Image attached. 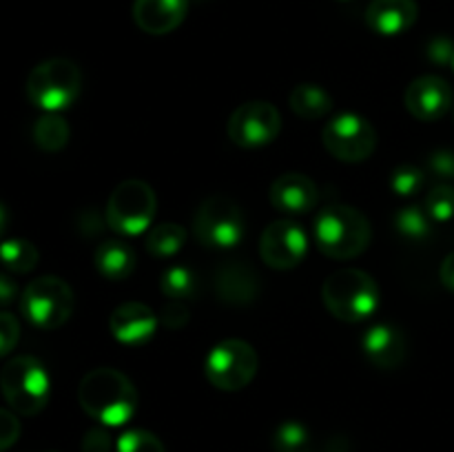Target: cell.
I'll list each match as a JSON object with an SVG mask.
<instances>
[{
    "label": "cell",
    "instance_id": "obj_13",
    "mask_svg": "<svg viewBox=\"0 0 454 452\" xmlns=\"http://www.w3.org/2000/svg\"><path fill=\"white\" fill-rule=\"evenodd\" d=\"M403 105L412 118L421 122H437L454 105V93L442 75H419L403 91Z\"/></svg>",
    "mask_w": 454,
    "mask_h": 452
},
{
    "label": "cell",
    "instance_id": "obj_14",
    "mask_svg": "<svg viewBox=\"0 0 454 452\" xmlns=\"http://www.w3.org/2000/svg\"><path fill=\"white\" fill-rule=\"evenodd\" d=\"M158 323V313L145 301H124L109 317L111 335L124 346H142L153 339Z\"/></svg>",
    "mask_w": 454,
    "mask_h": 452
},
{
    "label": "cell",
    "instance_id": "obj_19",
    "mask_svg": "<svg viewBox=\"0 0 454 452\" xmlns=\"http://www.w3.org/2000/svg\"><path fill=\"white\" fill-rule=\"evenodd\" d=\"M419 16L417 0H372L366 9V25L375 34L393 38L411 29Z\"/></svg>",
    "mask_w": 454,
    "mask_h": 452
},
{
    "label": "cell",
    "instance_id": "obj_5",
    "mask_svg": "<svg viewBox=\"0 0 454 452\" xmlns=\"http://www.w3.org/2000/svg\"><path fill=\"white\" fill-rule=\"evenodd\" d=\"M25 89L31 105L44 113H60L80 97L82 71L69 58H49L29 71Z\"/></svg>",
    "mask_w": 454,
    "mask_h": 452
},
{
    "label": "cell",
    "instance_id": "obj_24",
    "mask_svg": "<svg viewBox=\"0 0 454 452\" xmlns=\"http://www.w3.org/2000/svg\"><path fill=\"white\" fill-rule=\"evenodd\" d=\"M40 253L34 242L22 238L3 239L0 242V264L12 273H31L38 266Z\"/></svg>",
    "mask_w": 454,
    "mask_h": 452
},
{
    "label": "cell",
    "instance_id": "obj_4",
    "mask_svg": "<svg viewBox=\"0 0 454 452\" xmlns=\"http://www.w3.org/2000/svg\"><path fill=\"white\" fill-rule=\"evenodd\" d=\"M0 393L9 410L22 417H34L43 412L51 399V377L40 359L18 355L0 370Z\"/></svg>",
    "mask_w": 454,
    "mask_h": 452
},
{
    "label": "cell",
    "instance_id": "obj_38",
    "mask_svg": "<svg viewBox=\"0 0 454 452\" xmlns=\"http://www.w3.org/2000/svg\"><path fill=\"white\" fill-rule=\"evenodd\" d=\"M439 277H442L443 286H446L450 292H454V251L450 253V255H446V260L442 261Z\"/></svg>",
    "mask_w": 454,
    "mask_h": 452
},
{
    "label": "cell",
    "instance_id": "obj_17",
    "mask_svg": "<svg viewBox=\"0 0 454 452\" xmlns=\"http://www.w3.org/2000/svg\"><path fill=\"white\" fill-rule=\"evenodd\" d=\"M189 0H133V22L149 35H167L184 22Z\"/></svg>",
    "mask_w": 454,
    "mask_h": 452
},
{
    "label": "cell",
    "instance_id": "obj_30",
    "mask_svg": "<svg viewBox=\"0 0 454 452\" xmlns=\"http://www.w3.org/2000/svg\"><path fill=\"white\" fill-rule=\"evenodd\" d=\"M115 452H167L158 434L145 428L124 430L115 441Z\"/></svg>",
    "mask_w": 454,
    "mask_h": 452
},
{
    "label": "cell",
    "instance_id": "obj_31",
    "mask_svg": "<svg viewBox=\"0 0 454 452\" xmlns=\"http://www.w3.org/2000/svg\"><path fill=\"white\" fill-rule=\"evenodd\" d=\"M426 173H430L437 180L448 182L454 180V151L452 149H437L426 160Z\"/></svg>",
    "mask_w": 454,
    "mask_h": 452
},
{
    "label": "cell",
    "instance_id": "obj_22",
    "mask_svg": "<svg viewBox=\"0 0 454 452\" xmlns=\"http://www.w3.org/2000/svg\"><path fill=\"white\" fill-rule=\"evenodd\" d=\"M186 238H189V233H186L184 226L173 224V222H162V224H155L146 230L145 248L151 257L168 260V257L177 255L182 251Z\"/></svg>",
    "mask_w": 454,
    "mask_h": 452
},
{
    "label": "cell",
    "instance_id": "obj_21",
    "mask_svg": "<svg viewBox=\"0 0 454 452\" xmlns=\"http://www.w3.org/2000/svg\"><path fill=\"white\" fill-rule=\"evenodd\" d=\"M288 105H291L293 113L300 115V118L322 120L331 113L335 102H333L331 93L324 87H319V84L301 82L291 91Z\"/></svg>",
    "mask_w": 454,
    "mask_h": 452
},
{
    "label": "cell",
    "instance_id": "obj_34",
    "mask_svg": "<svg viewBox=\"0 0 454 452\" xmlns=\"http://www.w3.org/2000/svg\"><path fill=\"white\" fill-rule=\"evenodd\" d=\"M20 439V419L13 410L0 408V452L9 450Z\"/></svg>",
    "mask_w": 454,
    "mask_h": 452
},
{
    "label": "cell",
    "instance_id": "obj_11",
    "mask_svg": "<svg viewBox=\"0 0 454 452\" xmlns=\"http://www.w3.org/2000/svg\"><path fill=\"white\" fill-rule=\"evenodd\" d=\"M282 131V115L278 106L266 100H248L231 113L226 136L239 149H262Z\"/></svg>",
    "mask_w": 454,
    "mask_h": 452
},
{
    "label": "cell",
    "instance_id": "obj_10",
    "mask_svg": "<svg viewBox=\"0 0 454 452\" xmlns=\"http://www.w3.org/2000/svg\"><path fill=\"white\" fill-rule=\"evenodd\" d=\"M322 142L328 153L346 164H357L371 158L377 149V131L364 115L344 111L326 122Z\"/></svg>",
    "mask_w": 454,
    "mask_h": 452
},
{
    "label": "cell",
    "instance_id": "obj_20",
    "mask_svg": "<svg viewBox=\"0 0 454 452\" xmlns=\"http://www.w3.org/2000/svg\"><path fill=\"white\" fill-rule=\"evenodd\" d=\"M98 273L109 282H122L136 270V251L122 239H106L96 248Z\"/></svg>",
    "mask_w": 454,
    "mask_h": 452
},
{
    "label": "cell",
    "instance_id": "obj_36",
    "mask_svg": "<svg viewBox=\"0 0 454 452\" xmlns=\"http://www.w3.org/2000/svg\"><path fill=\"white\" fill-rule=\"evenodd\" d=\"M114 441L105 428H91L82 437V452H111Z\"/></svg>",
    "mask_w": 454,
    "mask_h": 452
},
{
    "label": "cell",
    "instance_id": "obj_41",
    "mask_svg": "<svg viewBox=\"0 0 454 452\" xmlns=\"http://www.w3.org/2000/svg\"><path fill=\"white\" fill-rule=\"evenodd\" d=\"M341 3H348V0H341Z\"/></svg>",
    "mask_w": 454,
    "mask_h": 452
},
{
    "label": "cell",
    "instance_id": "obj_35",
    "mask_svg": "<svg viewBox=\"0 0 454 452\" xmlns=\"http://www.w3.org/2000/svg\"><path fill=\"white\" fill-rule=\"evenodd\" d=\"M426 56L434 65H452L454 58V43L448 35H434L428 44H426Z\"/></svg>",
    "mask_w": 454,
    "mask_h": 452
},
{
    "label": "cell",
    "instance_id": "obj_12",
    "mask_svg": "<svg viewBox=\"0 0 454 452\" xmlns=\"http://www.w3.org/2000/svg\"><path fill=\"white\" fill-rule=\"evenodd\" d=\"M309 238L293 220L270 222L260 238V257L269 269L291 270L304 261Z\"/></svg>",
    "mask_w": 454,
    "mask_h": 452
},
{
    "label": "cell",
    "instance_id": "obj_1",
    "mask_svg": "<svg viewBox=\"0 0 454 452\" xmlns=\"http://www.w3.org/2000/svg\"><path fill=\"white\" fill-rule=\"evenodd\" d=\"M78 401L82 410L106 428L129 424L137 410V390L124 372L115 368H93L80 379Z\"/></svg>",
    "mask_w": 454,
    "mask_h": 452
},
{
    "label": "cell",
    "instance_id": "obj_23",
    "mask_svg": "<svg viewBox=\"0 0 454 452\" xmlns=\"http://www.w3.org/2000/svg\"><path fill=\"white\" fill-rule=\"evenodd\" d=\"M71 127L60 113H44L34 124V142L44 153H58L69 144Z\"/></svg>",
    "mask_w": 454,
    "mask_h": 452
},
{
    "label": "cell",
    "instance_id": "obj_27",
    "mask_svg": "<svg viewBox=\"0 0 454 452\" xmlns=\"http://www.w3.org/2000/svg\"><path fill=\"white\" fill-rule=\"evenodd\" d=\"M275 452H313V439L309 428L301 421L288 419L275 428L273 434Z\"/></svg>",
    "mask_w": 454,
    "mask_h": 452
},
{
    "label": "cell",
    "instance_id": "obj_40",
    "mask_svg": "<svg viewBox=\"0 0 454 452\" xmlns=\"http://www.w3.org/2000/svg\"><path fill=\"white\" fill-rule=\"evenodd\" d=\"M450 66H452V69H454V58H452V65H450Z\"/></svg>",
    "mask_w": 454,
    "mask_h": 452
},
{
    "label": "cell",
    "instance_id": "obj_7",
    "mask_svg": "<svg viewBox=\"0 0 454 452\" xmlns=\"http://www.w3.org/2000/svg\"><path fill=\"white\" fill-rule=\"evenodd\" d=\"M75 297L69 284L56 275L31 279L20 295V313L40 331H56L74 315Z\"/></svg>",
    "mask_w": 454,
    "mask_h": 452
},
{
    "label": "cell",
    "instance_id": "obj_15",
    "mask_svg": "<svg viewBox=\"0 0 454 452\" xmlns=\"http://www.w3.org/2000/svg\"><path fill=\"white\" fill-rule=\"evenodd\" d=\"M362 350L372 366L381 370H397L408 357V339L395 323H375L364 332Z\"/></svg>",
    "mask_w": 454,
    "mask_h": 452
},
{
    "label": "cell",
    "instance_id": "obj_37",
    "mask_svg": "<svg viewBox=\"0 0 454 452\" xmlns=\"http://www.w3.org/2000/svg\"><path fill=\"white\" fill-rule=\"evenodd\" d=\"M18 300V284L12 275L0 270V308L13 304Z\"/></svg>",
    "mask_w": 454,
    "mask_h": 452
},
{
    "label": "cell",
    "instance_id": "obj_39",
    "mask_svg": "<svg viewBox=\"0 0 454 452\" xmlns=\"http://www.w3.org/2000/svg\"><path fill=\"white\" fill-rule=\"evenodd\" d=\"M7 224H9V211L4 208V204H0V238H3L4 230H7Z\"/></svg>",
    "mask_w": 454,
    "mask_h": 452
},
{
    "label": "cell",
    "instance_id": "obj_2",
    "mask_svg": "<svg viewBox=\"0 0 454 452\" xmlns=\"http://www.w3.org/2000/svg\"><path fill=\"white\" fill-rule=\"evenodd\" d=\"M313 238L319 251L331 260H353L371 244L372 226L359 208L335 204L317 213Z\"/></svg>",
    "mask_w": 454,
    "mask_h": 452
},
{
    "label": "cell",
    "instance_id": "obj_9",
    "mask_svg": "<svg viewBox=\"0 0 454 452\" xmlns=\"http://www.w3.org/2000/svg\"><path fill=\"white\" fill-rule=\"evenodd\" d=\"M260 357L257 350L244 339H224L208 350L204 372L211 386L224 393H238L255 379Z\"/></svg>",
    "mask_w": 454,
    "mask_h": 452
},
{
    "label": "cell",
    "instance_id": "obj_3",
    "mask_svg": "<svg viewBox=\"0 0 454 452\" xmlns=\"http://www.w3.org/2000/svg\"><path fill=\"white\" fill-rule=\"evenodd\" d=\"M380 286L362 269H340L324 279L322 300L328 313L341 322L357 323L380 308Z\"/></svg>",
    "mask_w": 454,
    "mask_h": 452
},
{
    "label": "cell",
    "instance_id": "obj_18",
    "mask_svg": "<svg viewBox=\"0 0 454 452\" xmlns=\"http://www.w3.org/2000/svg\"><path fill=\"white\" fill-rule=\"evenodd\" d=\"M215 292L224 304L247 306L260 295V277L244 261H226L215 273Z\"/></svg>",
    "mask_w": 454,
    "mask_h": 452
},
{
    "label": "cell",
    "instance_id": "obj_26",
    "mask_svg": "<svg viewBox=\"0 0 454 452\" xmlns=\"http://www.w3.org/2000/svg\"><path fill=\"white\" fill-rule=\"evenodd\" d=\"M160 291L168 300L189 301L198 295V277L186 266H168L160 277Z\"/></svg>",
    "mask_w": 454,
    "mask_h": 452
},
{
    "label": "cell",
    "instance_id": "obj_32",
    "mask_svg": "<svg viewBox=\"0 0 454 452\" xmlns=\"http://www.w3.org/2000/svg\"><path fill=\"white\" fill-rule=\"evenodd\" d=\"M20 341V322L16 315L0 310V359L7 357Z\"/></svg>",
    "mask_w": 454,
    "mask_h": 452
},
{
    "label": "cell",
    "instance_id": "obj_16",
    "mask_svg": "<svg viewBox=\"0 0 454 452\" xmlns=\"http://www.w3.org/2000/svg\"><path fill=\"white\" fill-rule=\"evenodd\" d=\"M270 204L286 215H304L317 207V184L304 173L288 171L275 177L269 191Z\"/></svg>",
    "mask_w": 454,
    "mask_h": 452
},
{
    "label": "cell",
    "instance_id": "obj_29",
    "mask_svg": "<svg viewBox=\"0 0 454 452\" xmlns=\"http://www.w3.org/2000/svg\"><path fill=\"white\" fill-rule=\"evenodd\" d=\"M426 184V171L415 167V164H399L393 173H390V189L399 195V198H412L419 193Z\"/></svg>",
    "mask_w": 454,
    "mask_h": 452
},
{
    "label": "cell",
    "instance_id": "obj_25",
    "mask_svg": "<svg viewBox=\"0 0 454 452\" xmlns=\"http://www.w3.org/2000/svg\"><path fill=\"white\" fill-rule=\"evenodd\" d=\"M395 230L408 242H426L433 233V220L419 204H408L395 213Z\"/></svg>",
    "mask_w": 454,
    "mask_h": 452
},
{
    "label": "cell",
    "instance_id": "obj_6",
    "mask_svg": "<svg viewBox=\"0 0 454 452\" xmlns=\"http://www.w3.org/2000/svg\"><path fill=\"white\" fill-rule=\"evenodd\" d=\"M158 213V198L145 180H124L111 191L105 215L111 230L127 238L146 233Z\"/></svg>",
    "mask_w": 454,
    "mask_h": 452
},
{
    "label": "cell",
    "instance_id": "obj_8",
    "mask_svg": "<svg viewBox=\"0 0 454 452\" xmlns=\"http://www.w3.org/2000/svg\"><path fill=\"white\" fill-rule=\"evenodd\" d=\"M193 235L202 246L233 248L247 235V215L229 195H208L193 215Z\"/></svg>",
    "mask_w": 454,
    "mask_h": 452
},
{
    "label": "cell",
    "instance_id": "obj_28",
    "mask_svg": "<svg viewBox=\"0 0 454 452\" xmlns=\"http://www.w3.org/2000/svg\"><path fill=\"white\" fill-rule=\"evenodd\" d=\"M424 208L430 220L439 222V224L454 220V186L437 184L434 189H430L424 199Z\"/></svg>",
    "mask_w": 454,
    "mask_h": 452
},
{
    "label": "cell",
    "instance_id": "obj_33",
    "mask_svg": "<svg viewBox=\"0 0 454 452\" xmlns=\"http://www.w3.org/2000/svg\"><path fill=\"white\" fill-rule=\"evenodd\" d=\"M158 317H160V323H162V326H167L168 331H182V328L189 323L191 310L184 301L168 300L167 304L162 306V310H160Z\"/></svg>",
    "mask_w": 454,
    "mask_h": 452
}]
</instances>
